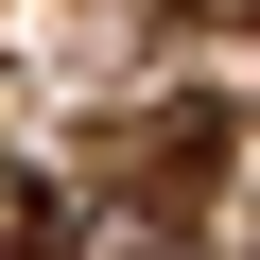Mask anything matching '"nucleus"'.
Masks as SVG:
<instances>
[{
  "mask_svg": "<svg viewBox=\"0 0 260 260\" xmlns=\"http://www.w3.org/2000/svg\"><path fill=\"white\" fill-rule=\"evenodd\" d=\"M0 260H70V191L52 174H0Z\"/></svg>",
  "mask_w": 260,
  "mask_h": 260,
  "instance_id": "nucleus-1",
  "label": "nucleus"
}]
</instances>
